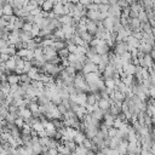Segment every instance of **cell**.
Instances as JSON below:
<instances>
[{"instance_id":"cell-1","label":"cell","mask_w":155,"mask_h":155,"mask_svg":"<svg viewBox=\"0 0 155 155\" xmlns=\"http://www.w3.org/2000/svg\"><path fill=\"white\" fill-rule=\"evenodd\" d=\"M126 51H129V46L127 44L124 43V41H120V43H115V49H114V53L116 56H121L123 53H125Z\"/></svg>"},{"instance_id":"cell-2","label":"cell","mask_w":155,"mask_h":155,"mask_svg":"<svg viewBox=\"0 0 155 155\" xmlns=\"http://www.w3.org/2000/svg\"><path fill=\"white\" fill-rule=\"evenodd\" d=\"M101 79V75H99V72H97V73H89V74H86L85 75V80H86V83L87 84H92V83H96V81H98V80Z\"/></svg>"},{"instance_id":"cell-3","label":"cell","mask_w":155,"mask_h":155,"mask_svg":"<svg viewBox=\"0 0 155 155\" xmlns=\"http://www.w3.org/2000/svg\"><path fill=\"white\" fill-rule=\"evenodd\" d=\"M113 104V101L110 98H108V99H104V98H101L98 101V108L102 109L103 112H106L108 110L109 108H110V106Z\"/></svg>"},{"instance_id":"cell-4","label":"cell","mask_w":155,"mask_h":155,"mask_svg":"<svg viewBox=\"0 0 155 155\" xmlns=\"http://www.w3.org/2000/svg\"><path fill=\"white\" fill-rule=\"evenodd\" d=\"M97 22H98V21H89L87 24H86L87 33H90L91 35H95L96 32H97Z\"/></svg>"},{"instance_id":"cell-5","label":"cell","mask_w":155,"mask_h":155,"mask_svg":"<svg viewBox=\"0 0 155 155\" xmlns=\"http://www.w3.org/2000/svg\"><path fill=\"white\" fill-rule=\"evenodd\" d=\"M18 115L21 118H23L24 121H27L28 119L32 118V112L29 110V108H21L20 110H18Z\"/></svg>"},{"instance_id":"cell-6","label":"cell","mask_w":155,"mask_h":155,"mask_svg":"<svg viewBox=\"0 0 155 155\" xmlns=\"http://www.w3.org/2000/svg\"><path fill=\"white\" fill-rule=\"evenodd\" d=\"M61 24H67V26H73V17L70 15H62L60 17Z\"/></svg>"},{"instance_id":"cell-7","label":"cell","mask_w":155,"mask_h":155,"mask_svg":"<svg viewBox=\"0 0 155 155\" xmlns=\"http://www.w3.org/2000/svg\"><path fill=\"white\" fill-rule=\"evenodd\" d=\"M85 138H86L85 133H83V132H80V131H76V132H75V136H74V138H73V141L75 142L78 146H80V144H83V142H84Z\"/></svg>"},{"instance_id":"cell-8","label":"cell","mask_w":155,"mask_h":155,"mask_svg":"<svg viewBox=\"0 0 155 155\" xmlns=\"http://www.w3.org/2000/svg\"><path fill=\"white\" fill-rule=\"evenodd\" d=\"M20 38H21V41H22V43L27 44L28 41H29V40L33 39V35H32V33H28V32L21 30V33H20Z\"/></svg>"},{"instance_id":"cell-9","label":"cell","mask_w":155,"mask_h":155,"mask_svg":"<svg viewBox=\"0 0 155 155\" xmlns=\"http://www.w3.org/2000/svg\"><path fill=\"white\" fill-rule=\"evenodd\" d=\"M90 115H91V118H92V119H96V120H98V121H99V120H101L103 116H104V112H103L102 109L97 108L96 110H93L92 113L90 114Z\"/></svg>"},{"instance_id":"cell-10","label":"cell","mask_w":155,"mask_h":155,"mask_svg":"<svg viewBox=\"0 0 155 155\" xmlns=\"http://www.w3.org/2000/svg\"><path fill=\"white\" fill-rule=\"evenodd\" d=\"M53 6H55V5L52 4L51 0H46V1L41 5V11H45V12H51L52 9H53Z\"/></svg>"},{"instance_id":"cell-11","label":"cell","mask_w":155,"mask_h":155,"mask_svg":"<svg viewBox=\"0 0 155 155\" xmlns=\"http://www.w3.org/2000/svg\"><path fill=\"white\" fill-rule=\"evenodd\" d=\"M3 14L4 16H12L14 15V7L10 4H6L3 6Z\"/></svg>"},{"instance_id":"cell-12","label":"cell","mask_w":155,"mask_h":155,"mask_svg":"<svg viewBox=\"0 0 155 155\" xmlns=\"http://www.w3.org/2000/svg\"><path fill=\"white\" fill-rule=\"evenodd\" d=\"M52 47L56 50V51H60L62 49H66V43L62 41V40H55L53 44H52Z\"/></svg>"},{"instance_id":"cell-13","label":"cell","mask_w":155,"mask_h":155,"mask_svg":"<svg viewBox=\"0 0 155 155\" xmlns=\"http://www.w3.org/2000/svg\"><path fill=\"white\" fill-rule=\"evenodd\" d=\"M52 12H53L56 16L61 17V16L63 15V4H57V5H55L53 9H52Z\"/></svg>"},{"instance_id":"cell-14","label":"cell","mask_w":155,"mask_h":155,"mask_svg":"<svg viewBox=\"0 0 155 155\" xmlns=\"http://www.w3.org/2000/svg\"><path fill=\"white\" fill-rule=\"evenodd\" d=\"M86 17L90 21H98V11H87Z\"/></svg>"},{"instance_id":"cell-15","label":"cell","mask_w":155,"mask_h":155,"mask_svg":"<svg viewBox=\"0 0 155 155\" xmlns=\"http://www.w3.org/2000/svg\"><path fill=\"white\" fill-rule=\"evenodd\" d=\"M104 85H106L107 89H112V90H115L116 89V85H115L114 79H106L104 80Z\"/></svg>"},{"instance_id":"cell-16","label":"cell","mask_w":155,"mask_h":155,"mask_svg":"<svg viewBox=\"0 0 155 155\" xmlns=\"http://www.w3.org/2000/svg\"><path fill=\"white\" fill-rule=\"evenodd\" d=\"M80 37H81V39L84 40L85 43H87L89 45H90V43H91V40L93 39V35H91V34L87 33V32H85V33H83V34H80Z\"/></svg>"},{"instance_id":"cell-17","label":"cell","mask_w":155,"mask_h":155,"mask_svg":"<svg viewBox=\"0 0 155 155\" xmlns=\"http://www.w3.org/2000/svg\"><path fill=\"white\" fill-rule=\"evenodd\" d=\"M20 81V75H9L7 76V83L10 85H16Z\"/></svg>"},{"instance_id":"cell-18","label":"cell","mask_w":155,"mask_h":155,"mask_svg":"<svg viewBox=\"0 0 155 155\" xmlns=\"http://www.w3.org/2000/svg\"><path fill=\"white\" fill-rule=\"evenodd\" d=\"M24 7H27V10H28V11H29V12H30V11L35 10L37 7H40V6H39V5H38L35 1H34V0H29V3H28V4L26 5Z\"/></svg>"},{"instance_id":"cell-19","label":"cell","mask_w":155,"mask_h":155,"mask_svg":"<svg viewBox=\"0 0 155 155\" xmlns=\"http://www.w3.org/2000/svg\"><path fill=\"white\" fill-rule=\"evenodd\" d=\"M57 55H58V57L61 60H64L68 57V55H69V51H68V49L66 47V49H62L60 51H57Z\"/></svg>"},{"instance_id":"cell-20","label":"cell","mask_w":155,"mask_h":155,"mask_svg":"<svg viewBox=\"0 0 155 155\" xmlns=\"http://www.w3.org/2000/svg\"><path fill=\"white\" fill-rule=\"evenodd\" d=\"M137 18L139 20L141 23H147L148 22V17H147V12L146 11H141V12L138 14V17Z\"/></svg>"},{"instance_id":"cell-21","label":"cell","mask_w":155,"mask_h":155,"mask_svg":"<svg viewBox=\"0 0 155 155\" xmlns=\"http://www.w3.org/2000/svg\"><path fill=\"white\" fill-rule=\"evenodd\" d=\"M24 124H26L24 119H23V118H21V116H20V118H17V119L15 120V125H16L18 129H22V127H23Z\"/></svg>"},{"instance_id":"cell-22","label":"cell","mask_w":155,"mask_h":155,"mask_svg":"<svg viewBox=\"0 0 155 155\" xmlns=\"http://www.w3.org/2000/svg\"><path fill=\"white\" fill-rule=\"evenodd\" d=\"M116 135H118V129H115V127H109L108 129V137L114 138V137H116Z\"/></svg>"},{"instance_id":"cell-23","label":"cell","mask_w":155,"mask_h":155,"mask_svg":"<svg viewBox=\"0 0 155 155\" xmlns=\"http://www.w3.org/2000/svg\"><path fill=\"white\" fill-rule=\"evenodd\" d=\"M85 9H86V10H89V11H98V12H99L98 5H97V4H95V3H92V4L87 5V6H86Z\"/></svg>"},{"instance_id":"cell-24","label":"cell","mask_w":155,"mask_h":155,"mask_svg":"<svg viewBox=\"0 0 155 155\" xmlns=\"http://www.w3.org/2000/svg\"><path fill=\"white\" fill-rule=\"evenodd\" d=\"M98 9H99V12H108L109 4H99L98 5Z\"/></svg>"},{"instance_id":"cell-25","label":"cell","mask_w":155,"mask_h":155,"mask_svg":"<svg viewBox=\"0 0 155 155\" xmlns=\"http://www.w3.org/2000/svg\"><path fill=\"white\" fill-rule=\"evenodd\" d=\"M32 28H33V23H24L23 27H22V30L30 33L32 32Z\"/></svg>"},{"instance_id":"cell-26","label":"cell","mask_w":155,"mask_h":155,"mask_svg":"<svg viewBox=\"0 0 155 155\" xmlns=\"http://www.w3.org/2000/svg\"><path fill=\"white\" fill-rule=\"evenodd\" d=\"M20 81L21 83H32V80L28 78L27 74H21L20 75Z\"/></svg>"},{"instance_id":"cell-27","label":"cell","mask_w":155,"mask_h":155,"mask_svg":"<svg viewBox=\"0 0 155 155\" xmlns=\"http://www.w3.org/2000/svg\"><path fill=\"white\" fill-rule=\"evenodd\" d=\"M56 107H57V109H58V112L62 114V115H63V114H64V113L68 110L67 107H64V106L62 104V103H61V104H58V106H56Z\"/></svg>"},{"instance_id":"cell-28","label":"cell","mask_w":155,"mask_h":155,"mask_svg":"<svg viewBox=\"0 0 155 155\" xmlns=\"http://www.w3.org/2000/svg\"><path fill=\"white\" fill-rule=\"evenodd\" d=\"M118 5H119V6L121 7V9H125V7H129V6H130L126 0H119V1H118Z\"/></svg>"},{"instance_id":"cell-29","label":"cell","mask_w":155,"mask_h":155,"mask_svg":"<svg viewBox=\"0 0 155 155\" xmlns=\"http://www.w3.org/2000/svg\"><path fill=\"white\" fill-rule=\"evenodd\" d=\"M106 18H108V12H98V21H104Z\"/></svg>"},{"instance_id":"cell-30","label":"cell","mask_w":155,"mask_h":155,"mask_svg":"<svg viewBox=\"0 0 155 155\" xmlns=\"http://www.w3.org/2000/svg\"><path fill=\"white\" fill-rule=\"evenodd\" d=\"M149 97H152L153 99H155V85H153L150 89H149Z\"/></svg>"},{"instance_id":"cell-31","label":"cell","mask_w":155,"mask_h":155,"mask_svg":"<svg viewBox=\"0 0 155 155\" xmlns=\"http://www.w3.org/2000/svg\"><path fill=\"white\" fill-rule=\"evenodd\" d=\"M40 14H41V9H40V7H37L35 10L30 11V15H32V16H38V15H40Z\"/></svg>"},{"instance_id":"cell-32","label":"cell","mask_w":155,"mask_h":155,"mask_svg":"<svg viewBox=\"0 0 155 155\" xmlns=\"http://www.w3.org/2000/svg\"><path fill=\"white\" fill-rule=\"evenodd\" d=\"M34 1H35V3L39 5V6H40V7H41V5H43L45 1H46V0H34Z\"/></svg>"},{"instance_id":"cell-33","label":"cell","mask_w":155,"mask_h":155,"mask_svg":"<svg viewBox=\"0 0 155 155\" xmlns=\"http://www.w3.org/2000/svg\"><path fill=\"white\" fill-rule=\"evenodd\" d=\"M119 0H109V5H114V4H118Z\"/></svg>"},{"instance_id":"cell-34","label":"cell","mask_w":155,"mask_h":155,"mask_svg":"<svg viewBox=\"0 0 155 155\" xmlns=\"http://www.w3.org/2000/svg\"><path fill=\"white\" fill-rule=\"evenodd\" d=\"M86 155H96V152H93V150H89Z\"/></svg>"},{"instance_id":"cell-35","label":"cell","mask_w":155,"mask_h":155,"mask_svg":"<svg viewBox=\"0 0 155 155\" xmlns=\"http://www.w3.org/2000/svg\"><path fill=\"white\" fill-rule=\"evenodd\" d=\"M69 1L73 4H78V3H80V0H69Z\"/></svg>"},{"instance_id":"cell-36","label":"cell","mask_w":155,"mask_h":155,"mask_svg":"<svg viewBox=\"0 0 155 155\" xmlns=\"http://www.w3.org/2000/svg\"><path fill=\"white\" fill-rule=\"evenodd\" d=\"M0 85H1V84H0Z\"/></svg>"}]
</instances>
